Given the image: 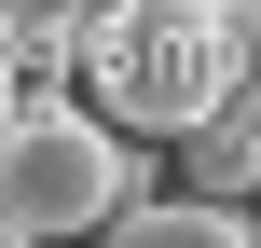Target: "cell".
<instances>
[{"instance_id":"obj_5","label":"cell","mask_w":261,"mask_h":248,"mask_svg":"<svg viewBox=\"0 0 261 248\" xmlns=\"http://www.w3.org/2000/svg\"><path fill=\"white\" fill-rule=\"evenodd\" d=\"M0 248H28V221H14V207H0Z\"/></svg>"},{"instance_id":"obj_3","label":"cell","mask_w":261,"mask_h":248,"mask_svg":"<svg viewBox=\"0 0 261 248\" xmlns=\"http://www.w3.org/2000/svg\"><path fill=\"white\" fill-rule=\"evenodd\" d=\"M124 235L138 248H248V221H234V193H165V207H124Z\"/></svg>"},{"instance_id":"obj_1","label":"cell","mask_w":261,"mask_h":248,"mask_svg":"<svg viewBox=\"0 0 261 248\" xmlns=\"http://www.w3.org/2000/svg\"><path fill=\"white\" fill-rule=\"evenodd\" d=\"M0 207H14L28 235H83V221L151 207V179H138V152H124V124H110V110L28 97V110H14V138H0Z\"/></svg>"},{"instance_id":"obj_8","label":"cell","mask_w":261,"mask_h":248,"mask_svg":"<svg viewBox=\"0 0 261 248\" xmlns=\"http://www.w3.org/2000/svg\"><path fill=\"white\" fill-rule=\"evenodd\" d=\"M0 14H14V0H0Z\"/></svg>"},{"instance_id":"obj_4","label":"cell","mask_w":261,"mask_h":248,"mask_svg":"<svg viewBox=\"0 0 261 248\" xmlns=\"http://www.w3.org/2000/svg\"><path fill=\"white\" fill-rule=\"evenodd\" d=\"M14 110H28V83H14V69H0V138H14Z\"/></svg>"},{"instance_id":"obj_2","label":"cell","mask_w":261,"mask_h":248,"mask_svg":"<svg viewBox=\"0 0 261 248\" xmlns=\"http://www.w3.org/2000/svg\"><path fill=\"white\" fill-rule=\"evenodd\" d=\"M96 83H110V110H138L151 138H193V124L248 83V28H234L220 0H138L124 41H96Z\"/></svg>"},{"instance_id":"obj_7","label":"cell","mask_w":261,"mask_h":248,"mask_svg":"<svg viewBox=\"0 0 261 248\" xmlns=\"http://www.w3.org/2000/svg\"><path fill=\"white\" fill-rule=\"evenodd\" d=\"M248 248H261V221H248Z\"/></svg>"},{"instance_id":"obj_6","label":"cell","mask_w":261,"mask_h":248,"mask_svg":"<svg viewBox=\"0 0 261 248\" xmlns=\"http://www.w3.org/2000/svg\"><path fill=\"white\" fill-rule=\"evenodd\" d=\"M220 14H234V28H261V0H220Z\"/></svg>"}]
</instances>
